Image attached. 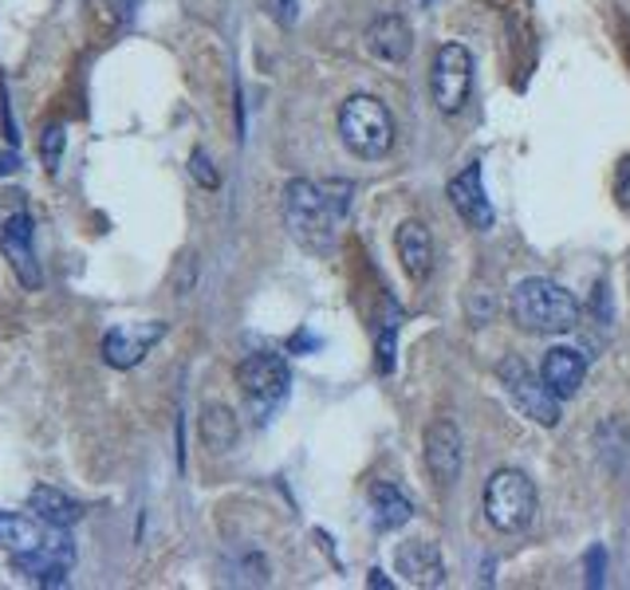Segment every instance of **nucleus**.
I'll list each match as a JSON object with an SVG mask.
<instances>
[{
  "label": "nucleus",
  "instance_id": "10",
  "mask_svg": "<svg viewBox=\"0 0 630 590\" xmlns=\"http://www.w3.org/2000/svg\"><path fill=\"white\" fill-rule=\"evenodd\" d=\"M166 335V323L146 319V323H126V327H111L103 335V358L114 370H131L142 358L151 355V347Z\"/></svg>",
  "mask_w": 630,
  "mask_h": 590
},
{
  "label": "nucleus",
  "instance_id": "19",
  "mask_svg": "<svg viewBox=\"0 0 630 590\" xmlns=\"http://www.w3.org/2000/svg\"><path fill=\"white\" fill-rule=\"evenodd\" d=\"M367 500H371V512H375V524L386 527V532L410 524V515H415V504H410V500L402 497V488L390 485V480H375Z\"/></svg>",
  "mask_w": 630,
  "mask_h": 590
},
{
  "label": "nucleus",
  "instance_id": "15",
  "mask_svg": "<svg viewBox=\"0 0 630 590\" xmlns=\"http://www.w3.org/2000/svg\"><path fill=\"white\" fill-rule=\"evenodd\" d=\"M395 253L402 260V272L415 283H425L433 272V236L422 221H402L395 233Z\"/></svg>",
  "mask_w": 630,
  "mask_h": 590
},
{
  "label": "nucleus",
  "instance_id": "14",
  "mask_svg": "<svg viewBox=\"0 0 630 590\" xmlns=\"http://www.w3.org/2000/svg\"><path fill=\"white\" fill-rule=\"evenodd\" d=\"M367 47L371 56L383 59V64H406L410 52H415V32H410V24L398 12H383V16L371 20Z\"/></svg>",
  "mask_w": 630,
  "mask_h": 590
},
{
  "label": "nucleus",
  "instance_id": "13",
  "mask_svg": "<svg viewBox=\"0 0 630 590\" xmlns=\"http://www.w3.org/2000/svg\"><path fill=\"white\" fill-rule=\"evenodd\" d=\"M395 571L402 575L410 587H442L445 582L442 552H438V544H430V539H410V544L398 547Z\"/></svg>",
  "mask_w": 630,
  "mask_h": 590
},
{
  "label": "nucleus",
  "instance_id": "6",
  "mask_svg": "<svg viewBox=\"0 0 630 590\" xmlns=\"http://www.w3.org/2000/svg\"><path fill=\"white\" fill-rule=\"evenodd\" d=\"M473 87V56L462 44H442L430 67V91L442 114H462Z\"/></svg>",
  "mask_w": 630,
  "mask_h": 590
},
{
  "label": "nucleus",
  "instance_id": "23",
  "mask_svg": "<svg viewBox=\"0 0 630 590\" xmlns=\"http://www.w3.org/2000/svg\"><path fill=\"white\" fill-rule=\"evenodd\" d=\"M189 174L201 181L206 189H217L221 186V178H217V169L209 166V154L206 151H194V158H189Z\"/></svg>",
  "mask_w": 630,
  "mask_h": 590
},
{
  "label": "nucleus",
  "instance_id": "26",
  "mask_svg": "<svg viewBox=\"0 0 630 590\" xmlns=\"http://www.w3.org/2000/svg\"><path fill=\"white\" fill-rule=\"evenodd\" d=\"M111 9H114V16H131L134 0H111Z\"/></svg>",
  "mask_w": 630,
  "mask_h": 590
},
{
  "label": "nucleus",
  "instance_id": "12",
  "mask_svg": "<svg viewBox=\"0 0 630 590\" xmlns=\"http://www.w3.org/2000/svg\"><path fill=\"white\" fill-rule=\"evenodd\" d=\"M450 205L457 209L469 229H489L493 225V205L485 197V181H480V162H469V166L450 181Z\"/></svg>",
  "mask_w": 630,
  "mask_h": 590
},
{
  "label": "nucleus",
  "instance_id": "21",
  "mask_svg": "<svg viewBox=\"0 0 630 590\" xmlns=\"http://www.w3.org/2000/svg\"><path fill=\"white\" fill-rule=\"evenodd\" d=\"M64 126L59 122H47L44 134H40V158H44V169L56 178L59 174V162H64Z\"/></svg>",
  "mask_w": 630,
  "mask_h": 590
},
{
  "label": "nucleus",
  "instance_id": "24",
  "mask_svg": "<svg viewBox=\"0 0 630 590\" xmlns=\"http://www.w3.org/2000/svg\"><path fill=\"white\" fill-rule=\"evenodd\" d=\"M615 197H619V205L630 209V158H622L619 174H615Z\"/></svg>",
  "mask_w": 630,
  "mask_h": 590
},
{
  "label": "nucleus",
  "instance_id": "3",
  "mask_svg": "<svg viewBox=\"0 0 630 590\" xmlns=\"http://www.w3.org/2000/svg\"><path fill=\"white\" fill-rule=\"evenodd\" d=\"M339 138L355 158L378 162L395 146V119L375 94H351L347 103L339 107Z\"/></svg>",
  "mask_w": 630,
  "mask_h": 590
},
{
  "label": "nucleus",
  "instance_id": "1",
  "mask_svg": "<svg viewBox=\"0 0 630 590\" xmlns=\"http://www.w3.org/2000/svg\"><path fill=\"white\" fill-rule=\"evenodd\" d=\"M508 311H512V323L528 335H567V331L579 327V315H584L572 291L560 288L555 280H544V276L520 280L512 288Z\"/></svg>",
  "mask_w": 630,
  "mask_h": 590
},
{
  "label": "nucleus",
  "instance_id": "7",
  "mask_svg": "<svg viewBox=\"0 0 630 590\" xmlns=\"http://www.w3.org/2000/svg\"><path fill=\"white\" fill-rule=\"evenodd\" d=\"M71 563H76V544L67 539V527H52L36 552L12 555V571L36 587H64Z\"/></svg>",
  "mask_w": 630,
  "mask_h": 590
},
{
  "label": "nucleus",
  "instance_id": "2",
  "mask_svg": "<svg viewBox=\"0 0 630 590\" xmlns=\"http://www.w3.org/2000/svg\"><path fill=\"white\" fill-rule=\"evenodd\" d=\"M280 205H284V225H288V233L296 236L300 248H308V253L316 256L335 253L343 213L331 205V197L323 193V186H311L308 178L288 181Z\"/></svg>",
  "mask_w": 630,
  "mask_h": 590
},
{
  "label": "nucleus",
  "instance_id": "18",
  "mask_svg": "<svg viewBox=\"0 0 630 590\" xmlns=\"http://www.w3.org/2000/svg\"><path fill=\"white\" fill-rule=\"evenodd\" d=\"M198 433H201V445L209 453H229L241 441V422H236V413L221 402H209L198 418Z\"/></svg>",
  "mask_w": 630,
  "mask_h": 590
},
{
  "label": "nucleus",
  "instance_id": "8",
  "mask_svg": "<svg viewBox=\"0 0 630 590\" xmlns=\"http://www.w3.org/2000/svg\"><path fill=\"white\" fill-rule=\"evenodd\" d=\"M236 386L245 393L256 410H273L276 402H284V393L292 386L288 375V363L280 355H268V350H256L245 363L236 366Z\"/></svg>",
  "mask_w": 630,
  "mask_h": 590
},
{
  "label": "nucleus",
  "instance_id": "4",
  "mask_svg": "<svg viewBox=\"0 0 630 590\" xmlns=\"http://www.w3.org/2000/svg\"><path fill=\"white\" fill-rule=\"evenodd\" d=\"M537 515V485L520 469H500L485 485V520L497 532H524Z\"/></svg>",
  "mask_w": 630,
  "mask_h": 590
},
{
  "label": "nucleus",
  "instance_id": "27",
  "mask_svg": "<svg viewBox=\"0 0 630 590\" xmlns=\"http://www.w3.org/2000/svg\"><path fill=\"white\" fill-rule=\"evenodd\" d=\"M12 169H16V154H4L0 158V174H12Z\"/></svg>",
  "mask_w": 630,
  "mask_h": 590
},
{
  "label": "nucleus",
  "instance_id": "17",
  "mask_svg": "<svg viewBox=\"0 0 630 590\" xmlns=\"http://www.w3.org/2000/svg\"><path fill=\"white\" fill-rule=\"evenodd\" d=\"M29 508L44 527H76L79 520H84V504L71 500L67 492H59V488H52V485L32 488Z\"/></svg>",
  "mask_w": 630,
  "mask_h": 590
},
{
  "label": "nucleus",
  "instance_id": "22",
  "mask_svg": "<svg viewBox=\"0 0 630 590\" xmlns=\"http://www.w3.org/2000/svg\"><path fill=\"white\" fill-rule=\"evenodd\" d=\"M264 16L273 20V24H280V29H292L296 16H300V0H261Z\"/></svg>",
  "mask_w": 630,
  "mask_h": 590
},
{
  "label": "nucleus",
  "instance_id": "5",
  "mask_svg": "<svg viewBox=\"0 0 630 590\" xmlns=\"http://www.w3.org/2000/svg\"><path fill=\"white\" fill-rule=\"evenodd\" d=\"M497 378L505 382V393L512 398V405L524 413L528 422L544 425V430L560 425V398H555V393L544 386V378L532 375L520 358H500Z\"/></svg>",
  "mask_w": 630,
  "mask_h": 590
},
{
  "label": "nucleus",
  "instance_id": "11",
  "mask_svg": "<svg viewBox=\"0 0 630 590\" xmlns=\"http://www.w3.org/2000/svg\"><path fill=\"white\" fill-rule=\"evenodd\" d=\"M0 253L9 256L12 272L24 288H40L44 276H40V264L36 253H32V216L29 213H16L0 225Z\"/></svg>",
  "mask_w": 630,
  "mask_h": 590
},
{
  "label": "nucleus",
  "instance_id": "20",
  "mask_svg": "<svg viewBox=\"0 0 630 590\" xmlns=\"http://www.w3.org/2000/svg\"><path fill=\"white\" fill-rule=\"evenodd\" d=\"M44 544V532H40V520H29V515L16 512H0V547L9 555H24L36 552Z\"/></svg>",
  "mask_w": 630,
  "mask_h": 590
},
{
  "label": "nucleus",
  "instance_id": "25",
  "mask_svg": "<svg viewBox=\"0 0 630 590\" xmlns=\"http://www.w3.org/2000/svg\"><path fill=\"white\" fill-rule=\"evenodd\" d=\"M587 567H592V579H587V582H592V587H599V582H603V552H599V547L587 555Z\"/></svg>",
  "mask_w": 630,
  "mask_h": 590
},
{
  "label": "nucleus",
  "instance_id": "28",
  "mask_svg": "<svg viewBox=\"0 0 630 590\" xmlns=\"http://www.w3.org/2000/svg\"><path fill=\"white\" fill-rule=\"evenodd\" d=\"M371 587H390V579H383V571H371Z\"/></svg>",
  "mask_w": 630,
  "mask_h": 590
},
{
  "label": "nucleus",
  "instance_id": "16",
  "mask_svg": "<svg viewBox=\"0 0 630 590\" xmlns=\"http://www.w3.org/2000/svg\"><path fill=\"white\" fill-rule=\"evenodd\" d=\"M540 378H544L548 390L564 402V398H575V393H579V386H584V378H587V363L579 350L552 347L544 355V366H540Z\"/></svg>",
  "mask_w": 630,
  "mask_h": 590
},
{
  "label": "nucleus",
  "instance_id": "9",
  "mask_svg": "<svg viewBox=\"0 0 630 590\" xmlns=\"http://www.w3.org/2000/svg\"><path fill=\"white\" fill-rule=\"evenodd\" d=\"M425 469H430L433 485L438 488H450L453 480L462 477V433L450 418H433L425 425Z\"/></svg>",
  "mask_w": 630,
  "mask_h": 590
}]
</instances>
